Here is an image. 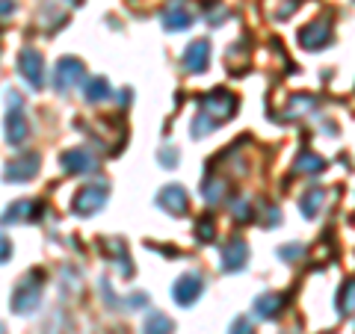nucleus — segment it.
Listing matches in <instances>:
<instances>
[{
    "label": "nucleus",
    "mask_w": 355,
    "mask_h": 334,
    "mask_svg": "<svg viewBox=\"0 0 355 334\" xmlns=\"http://www.w3.org/2000/svg\"><path fill=\"white\" fill-rule=\"evenodd\" d=\"M42 281H44L42 272H27L21 278L18 287L12 290V310L15 314H30V310H36L39 299H42Z\"/></svg>",
    "instance_id": "1"
},
{
    "label": "nucleus",
    "mask_w": 355,
    "mask_h": 334,
    "mask_svg": "<svg viewBox=\"0 0 355 334\" xmlns=\"http://www.w3.org/2000/svg\"><path fill=\"white\" fill-rule=\"evenodd\" d=\"M107 195H110V186L107 184H92V186H83L80 193L74 195V202H71V210L77 216H92L98 213L104 204H107Z\"/></svg>",
    "instance_id": "2"
},
{
    "label": "nucleus",
    "mask_w": 355,
    "mask_h": 334,
    "mask_svg": "<svg viewBox=\"0 0 355 334\" xmlns=\"http://www.w3.org/2000/svg\"><path fill=\"white\" fill-rule=\"evenodd\" d=\"M83 74H86V69L80 60L62 57L57 62V69H53V89H57V92H71L77 83H83Z\"/></svg>",
    "instance_id": "3"
},
{
    "label": "nucleus",
    "mask_w": 355,
    "mask_h": 334,
    "mask_svg": "<svg viewBox=\"0 0 355 334\" xmlns=\"http://www.w3.org/2000/svg\"><path fill=\"white\" fill-rule=\"evenodd\" d=\"M18 71H21V77H24L33 89L44 86V60H42L39 51H33V48L21 51L18 53Z\"/></svg>",
    "instance_id": "4"
},
{
    "label": "nucleus",
    "mask_w": 355,
    "mask_h": 334,
    "mask_svg": "<svg viewBox=\"0 0 355 334\" xmlns=\"http://www.w3.org/2000/svg\"><path fill=\"white\" fill-rule=\"evenodd\" d=\"M60 166L69 175H92L98 169V160L89 148H69L60 154Z\"/></svg>",
    "instance_id": "5"
},
{
    "label": "nucleus",
    "mask_w": 355,
    "mask_h": 334,
    "mask_svg": "<svg viewBox=\"0 0 355 334\" xmlns=\"http://www.w3.org/2000/svg\"><path fill=\"white\" fill-rule=\"evenodd\" d=\"M202 109H205V116H210L219 125L222 118H228L237 109V101H234V95H231V92H222V89H216V92H207L202 98Z\"/></svg>",
    "instance_id": "6"
},
{
    "label": "nucleus",
    "mask_w": 355,
    "mask_h": 334,
    "mask_svg": "<svg viewBox=\"0 0 355 334\" xmlns=\"http://www.w3.org/2000/svg\"><path fill=\"white\" fill-rule=\"evenodd\" d=\"M202 290H205V281H202V278H198L196 272H187V275H181V278L175 281L172 299H175V302L181 305V308H190L196 299L202 296Z\"/></svg>",
    "instance_id": "7"
},
{
    "label": "nucleus",
    "mask_w": 355,
    "mask_h": 334,
    "mask_svg": "<svg viewBox=\"0 0 355 334\" xmlns=\"http://www.w3.org/2000/svg\"><path fill=\"white\" fill-rule=\"evenodd\" d=\"M36 172H39V157L36 154H21V157H15L12 163L6 166L3 177L9 184H27V181L36 177Z\"/></svg>",
    "instance_id": "8"
},
{
    "label": "nucleus",
    "mask_w": 355,
    "mask_h": 334,
    "mask_svg": "<svg viewBox=\"0 0 355 334\" xmlns=\"http://www.w3.org/2000/svg\"><path fill=\"white\" fill-rule=\"evenodd\" d=\"M42 213H44L42 202H30V198H24V202L9 204L3 210V216H0V222H3V225H12V222H36V219H42Z\"/></svg>",
    "instance_id": "9"
},
{
    "label": "nucleus",
    "mask_w": 355,
    "mask_h": 334,
    "mask_svg": "<svg viewBox=\"0 0 355 334\" xmlns=\"http://www.w3.org/2000/svg\"><path fill=\"white\" fill-rule=\"evenodd\" d=\"M207 62H210V44L205 42V39H198V42H193L190 48L184 51V57H181V65L190 74H202L205 69H207Z\"/></svg>",
    "instance_id": "10"
},
{
    "label": "nucleus",
    "mask_w": 355,
    "mask_h": 334,
    "mask_svg": "<svg viewBox=\"0 0 355 334\" xmlns=\"http://www.w3.org/2000/svg\"><path fill=\"white\" fill-rule=\"evenodd\" d=\"M157 204L166 210V213H172V216H181V213H187V207H190L184 186H175V184L160 189V193H157Z\"/></svg>",
    "instance_id": "11"
},
{
    "label": "nucleus",
    "mask_w": 355,
    "mask_h": 334,
    "mask_svg": "<svg viewBox=\"0 0 355 334\" xmlns=\"http://www.w3.org/2000/svg\"><path fill=\"white\" fill-rule=\"evenodd\" d=\"M249 261V249L243 240H231L225 243V249H222V270L225 272H240L243 266Z\"/></svg>",
    "instance_id": "12"
},
{
    "label": "nucleus",
    "mask_w": 355,
    "mask_h": 334,
    "mask_svg": "<svg viewBox=\"0 0 355 334\" xmlns=\"http://www.w3.org/2000/svg\"><path fill=\"white\" fill-rule=\"evenodd\" d=\"M101 249H104L107 258L113 261V263L119 266V270H121V275H133V263H130V258H128L125 243L116 240V237H110V240H104V243H101Z\"/></svg>",
    "instance_id": "13"
},
{
    "label": "nucleus",
    "mask_w": 355,
    "mask_h": 334,
    "mask_svg": "<svg viewBox=\"0 0 355 334\" xmlns=\"http://www.w3.org/2000/svg\"><path fill=\"white\" fill-rule=\"evenodd\" d=\"M193 24V15H190V9H187L184 3H169L163 9V27L175 33V30H187Z\"/></svg>",
    "instance_id": "14"
},
{
    "label": "nucleus",
    "mask_w": 355,
    "mask_h": 334,
    "mask_svg": "<svg viewBox=\"0 0 355 334\" xmlns=\"http://www.w3.org/2000/svg\"><path fill=\"white\" fill-rule=\"evenodd\" d=\"M27 121L24 116H21V109H9V116H6V139H9V146H21V142L27 139Z\"/></svg>",
    "instance_id": "15"
},
{
    "label": "nucleus",
    "mask_w": 355,
    "mask_h": 334,
    "mask_svg": "<svg viewBox=\"0 0 355 334\" xmlns=\"http://www.w3.org/2000/svg\"><path fill=\"white\" fill-rule=\"evenodd\" d=\"M83 95L89 104H98V101H107L110 95H113V89H110L107 77H86L83 80Z\"/></svg>",
    "instance_id": "16"
},
{
    "label": "nucleus",
    "mask_w": 355,
    "mask_h": 334,
    "mask_svg": "<svg viewBox=\"0 0 355 334\" xmlns=\"http://www.w3.org/2000/svg\"><path fill=\"white\" fill-rule=\"evenodd\" d=\"M175 322L163 314V310H151L146 317V326H142V334H172Z\"/></svg>",
    "instance_id": "17"
},
{
    "label": "nucleus",
    "mask_w": 355,
    "mask_h": 334,
    "mask_svg": "<svg viewBox=\"0 0 355 334\" xmlns=\"http://www.w3.org/2000/svg\"><path fill=\"white\" fill-rule=\"evenodd\" d=\"M329 42V27L323 24H311L302 30V44L305 48H317V44H326Z\"/></svg>",
    "instance_id": "18"
},
{
    "label": "nucleus",
    "mask_w": 355,
    "mask_h": 334,
    "mask_svg": "<svg viewBox=\"0 0 355 334\" xmlns=\"http://www.w3.org/2000/svg\"><path fill=\"white\" fill-rule=\"evenodd\" d=\"M282 308V296H272V293H263L261 299H254V310L258 317H275Z\"/></svg>",
    "instance_id": "19"
},
{
    "label": "nucleus",
    "mask_w": 355,
    "mask_h": 334,
    "mask_svg": "<svg viewBox=\"0 0 355 334\" xmlns=\"http://www.w3.org/2000/svg\"><path fill=\"white\" fill-rule=\"evenodd\" d=\"M214 128H216V121L202 113V116H198V118L193 121V137H196V139H198V137H207V133L214 130Z\"/></svg>",
    "instance_id": "20"
},
{
    "label": "nucleus",
    "mask_w": 355,
    "mask_h": 334,
    "mask_svg": "<svg viewBox=\"0 0 355 334\" xmlns=\"http://www.w3.org/2000/svg\"><path fill=\"white\" fill-rule=\"evenodd\" d=\"M320 198H323V195H320V189H308V195L299 202V204H302V213H308V216L314 213V207H317Z\"/></svg>",
    "instance_id": "21"
},
{
    "label": "nucleus",
    "mask_w": 355,
    "mask_h": 334,
    "mask_svg": "<svg viewBox=\"0 0 355 334\" xmlns=\"http://www.w3.org/2000/svg\"><path fill=\"white\" fill-rule=\"evenodd\" d=\"M196 234H198V240H205V243H210V240H214V219H210V216H205L202 222H198Z\"/></svg>",
    "instance_id": "22"
},
{
    "label": "nucleus",
    "mask_w": 355,
    "mask_h": 334,
    "mask_svg": "<svg viewBox=\"0 0 355 334\" xmlns=\"http://www.w3.org/2000/svg\"><path fill=\"white\" fill-rule=\"evenodd\" d=\"M320 166H323V160H317V157H311V154H302L296 163V169H302V172H317Z\"/></svg>",
    "instance_id": "23"
},
{
    "label": "nucleus",
    "mask_w": 355,
    "mask_h": 334,
    "mask_svg": "<svg viewBox=\"0 0 355 334\" xmlns=\"http://www.w3.org/2000/svg\"><path fill=\"white\" fill-rule=\"evenodd\" d=\"M157 157H160V163L166 166V169H172V166L178 163V151L166 146V148H160V154H157Z\"/></svg>",
    "instance_id": "24"
},
{
    "label": "nucleus",
    "mask_w": 355,
    "mask_h": 334,
    "mask_svg": "<svg viewBox=\"0 0 355 334\" xmlns=\"http://www.w3.org/2000/svg\"><path fill=\"white\" fill-rule=\"evenodd\" d=\"M9 254H12V246H9V240H6V237H0V263L9 261Z\"/></svg>",
    "instance_id": "25"
},
{
    "label": "nucleus",
    "mask_w": 355,
    "mask_h": 334,
    "mask_svg": "<svg viewBox=\"0 0 355 334\" xmlns=\"http://www.w3.org/2000/svg\"><path fill=\"white\" fill-rule=\"evenodd\" d=\"M246 331H252L249 328V319H237L234 326H231V334H246Z\"/></svg>",
    "instance_id": "26"
},
{
    "label": "nucleus",
    "mask_w": 355,
    "mask_h": 334,
    "mask_svg": "<svg viewBox=\"0 0 355 334\" xmlns=\"http://www.w3.org/2000/svg\"><path fill=\"white\" fill-rule=\"evenodd\" d=\"M9 12H15V0H0V18H6Z\"/></svg>",
    "instance_id": "27"
},
{
    "label": "nucleus",
    "mask_w": 355,
    "mask_h": 334,
    "mask_svg": "<svg viewBox=\"0 0 355 334\" xmlns=\"http://www.w3.org/2000/svg\"><path fill=\"white\" fill-rule=\"evenodd\" d=\"M9 109H21V107H24V104H21V95L18 92H9Z\"/></svg>",
    "instance_id": "28"
},
{
    "label": "nucleus",
    "mask_w": 355,
    "mask_h": 334,
    "mask_svg": "<svg viewBox=\"0 0 355 334\" xmlns=\"http://www.w3.org/2000/svg\"><path fill=\"white\" fill-rule=\"evenodd\" d=\"M130 98H133V92H130V89H121V92H119V101H121V104H128Z\"/></svg>",
    "instance_id": "29"
}]
</instances>
